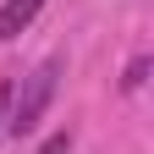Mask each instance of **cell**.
<instances>
[{"label":"cell","instance_id":"1","mask_svg":"<svg viewBox=\"0 0 154 154\" xmlns=\"http://www.w3.org/2000/svg\"><path fill=\"white\" fill-rule=\"evenodd\" d=\"M61 55H50V61H38L28 77H22V88H11V110H6V138H28V132L44 121V110L55 99V88H61Z\"/></svg>","mask_w":154,"mask_h":154},{"label":"cell","instance_id":"4","mask_svg":"<svg viewBox=\"0 0 154 154\" xmlns=\"http://www.w3.org/2000/svg\"><path fill=\"white\" fill-rule=\"evenodd\" d=\"M38 154H72V132H55V138H44V149Z\"/></svg>","mask_w":154,"mask_h":154},{"label":"cell","instance_id":"5","mask_svg":"<svg viewBox=\"0 0 154 154\" xmlns=\"http://www.w3.org/2000/svg\"><path fill=\"white\" fill-rule=\"evenodd\" d=\"M6 110H11V83H0V143H6Z\"/></svg>","mask_w":154,"mask_h":154},{"label":"cell","instance_id":"2","mask_svg":"<svg viewBox=\"0 0 154 154\" xmlns=\"http://www.w3.org/2000/svg\"><path fill=\"white\" fill-rule=\"evenodd\" d=\"M44 6H50V0H0V44H11Z\"/></svg>","mask_w":154,"mask_h":154},{"label":"cell","instance_id":"3","mask_svg":"<svg viewBox=\"0 0 154 154\" xmlns=\"http://www.w3.org/2000/svg\"><path fill=\"white\" fill-rule=\"evenodd\" d=\"M143 83H149V55H132V66H127V77H121V88H127V94H138Z\"/></svg>","mask_w":154,"mask_h":154}]
</instances>
